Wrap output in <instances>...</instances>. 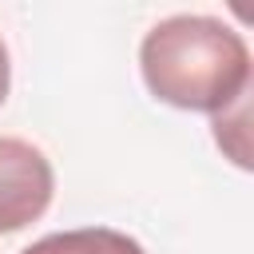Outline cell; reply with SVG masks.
I'll return each instance as SVG.
<instances>
[{
	"instance_id": "cell-1",
	"label": "cell",
	"mask_w": 254,
	"mask_h": 254,
	"mask_svg": "<svg viewBox=\"0 0 254 254\" xmlns=\"http://www.w3.org/2000/svg\"><path fill=\"white\" fill-rule=\"evenodd\" d=\"M143 83L159 103L183 111H230L250 91V48L214 16L159 20L139 48Z\"/></svg>"
},
{
	"instance_id": "cell-2",
	"label": "cell",
	"mask_w": 254,
	"mask_h": 254,
	"mask_svg": "<svg viewBox=\"0 0 254 254\" xmlns=\"http://www.w3.org/2000/svg\"><path fill=\"white\" fill-rule=\"evenodd\" d=\"M52 190H56V175L48 155L28 139L0 135V234L36 222L48 210Z\"/></svg>"
},
{
	"instance_id": "cell-3",
	"label": "cell",
	"mask_w": 254,
	"mask_h": 254,
	"mask_svg": "<svg viewBox=\"0 0 254 254\" xmlns=\"http://www.w3.org/2000/svg\"><path fill=\"white\" fill-rule=\"evenodd\" d=\"M20 254H147L131 234L111 230V226H79V230H60L44 234Z\"/></svg>"
},
{
	"instance_id": "cell-4",
	"label": "cell",
	"mask_w": 254,
	"mask_h": 254,
	"mask_svg": "<svg viewBox=\"0 0 254 254\" xmlns=\"http://www.w3.org/2000/svg\"><path fill=\"white\" fill-rule=\"evenodd\" d=\"M8 83H12V64H8V48L0 40V103L8 99Z\"/></svg>"
}]
</instances>
